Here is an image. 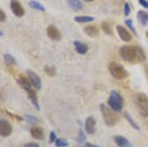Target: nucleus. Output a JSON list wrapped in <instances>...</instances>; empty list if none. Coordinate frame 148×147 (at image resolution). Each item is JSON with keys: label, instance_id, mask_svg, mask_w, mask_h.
<instances>
[{"label": "nucleus", "instance_id": "16", "mask_svg": "<svg viewBox=\"0 0 148 147\" xmlns=\"http://www.w3.org/2000/svg\"><path fill=\"white\" fill-rule=\"evenodd\" d=\"M68 4L69 7L73 11H76V12H79V11H82L83 9V5L80 0H69Z\"/></svg>", "mask_w": 148, "mask_h": 147}, {"label": "nucleus", "instance_id": "20", "mask_svg": "<svg viewBox=\"0 0 148 147\" xmlns=\"http://www.w3.org/2000/svg\"><path fill=\"white\" fill-rule=\"evenodd\" d=\"M94 21L93 16H77L75 18V21L79 23H91V21Z\"/></svg>", "mask_w": 148, "mask_h": 147}, {"label": "nucleus", "instance_id": "30", "mask_svg": "<svg viewBox=\"0 0 148 147\" xmlns=\"http://www.w3.org/2000/svg\"><path fill=\"white\" fill-rule=\"evenodd\" d=\"M24 119H25L26 121L30 122V123H35V122H37V118L34 117V116L32 115H29V114H25L23 116Z\"/></svg>", "mask_w": 148, "mask_h": 147}, {"label": "nucleus", "instance_id": "41", "mask_svg": "<svg viewBox=\"0 0 148 147\" xmlns=\"http://www.w3.org/2000/svg\"></svg>", "mask_w": 148, "mask_h": 147}, {"label": "nucleus", "instance_id": "23", "mask_svg": "<svg viewBox=\"0 0 148 147\" xmlns=\"http://www.w3.org/2000/svg\"><path fill=\"white\" fill-rule=\"evenodd\" d=\"M28 5L32 8V9L40 11V12H45V11H46V8H45L40 2L36 1V0H31V1L28 3Z\"/></svg>", "mask_w": 148, "mask_h": 147}, {"label": "nucleus", "instance_id": "36", "mask_svg": "<svg viewBox=\"0 0 148 147\" xmlns=\"http://www.w3.org/2000/svg\"><path fill=\"white\" fill-rule=\"evenodd\" d=\"M84 147H94V145H92L91 143H85Z\"/></svg>", "mask_w": 148, "mask_h": 147}, {"label": "nucleus", "instance_id": "8", "mask_svg": "<svg viewBox=\"0 0 148 147\" xmlns=\"http://www.w3.org/2000/svg\"><path fill=\"white\" fill-rule=\"evenodd\" d=\"M26 74H27V77H28V79L30 80L31 85H33V86L35 87L36 90H40L41 87H42V80L40 79V77H39L35 72H33L31 70H27Z\"/></svg>", "mask_w": 148, "mask_h": 147}, {"label": "nucleus", "instance_id": "37", "mask_svg": "<svg viewBox=\"0 0 148 147\" xmlns=\"http://www.w3.org/2000/svg\"><path fill=\"white\" fill-rule=\"evenodd\" d=\"M2 36H3V32H2L1 30H0V37H2Z\"/></svg>", "mask_w": 148, "mask_h": 147}, {"label": "nucleus", "instance_id": "15", "mask_svg": "<svg viewBox=\"0 0 148 147\" xmlns=\"http://www.w3.org/2000/svg\"><path fill=\"white\" fill-rule=\"evenodd\" d=\"M30 134H31L32 137L36 138V139H43L44 138V130L41 127H32L30 129Z\"/></svg>", "mask_w": 148, "mask_h": 147}, {"label": "nucleus", "instance_id": "19", "mask_svg": "<svg viewBox=\"0 0 148 147\" xmlns=\"http://www.w3.org/2000/svg\"><path fill=\"white\" fill-rule=\"evenodd\" d=\"M135 51H136V61H144L146 59V55L144 53V51L140 48V46H135Z\"/></svg>", "mask_w": 148, "mask_h": 147}, {"label": "nucleus", "instance_id": "39", "mask_svg": "<svg viewBox=\"0 0 148 147\" xmlns=\"http://www.w3.org/2000/svg\"><path fill=\"white\" fill-rule=\"evenodd\" d=\"M94 147H99V146H98V145H94Z\"/></svg>", "mask_w": 148, "mask_h": 147}, {"label": "nucleus", "instance_id": "38", "mask_svg": "<svg viewBox=\"0 0 148 147\" xmlns=\"http://www.w3.org/2000/svg\"><path fill=\"white\" fill-rule=\"evenodd\" d=\"M84 1H86V2H92V1H94V0H84Z\"/></svg>", "mask_w": 148, "mask_h": 147}, {"label": "nucleus", "instance_id": "10", "mask_svg": "<svg viewBox=\"0 0 148 147\" xmlns=\"http://www.w3.org/2000/svg\"><path fill=\"white\" fill-rule=\"evenodd\" d=\"M116 30H117V33H118L120 39L124 42H130L132 40V34L128 31V30L125 28L124 26L122 25H117L116 27Z\"/></svg>", "mask_w": 148, "mask_h": 147}, {"label": "nucleus", "instance_id": "14", "mask_svg": "<svg viewBox=\"0 0 148 147\" xmlns=\"http://www.w3.org/2000/svg\"><path fill=\"white\" fill-rule=\"evenodd\" d=\"M114 141H115L116 145L118 147H132L130 141L126 137H122V135H116V137H114Z\"/></svg>", "mask_w": 148, "mask_h": 147}, {"label": "nucleus", "instance_id": "22", "mask_svg": "<svg viewBox=\"0 0 148 147\" xmlns=\"http://www.w3.org/2000/svg\"><path fill=\"white\" fill-rule=\"evenodd\" d=\"M4 61H5V63L7 64V66H9V67H12V66L16 65V58L10 53L4 54Z\"/></svg>", "mask_w": 148, "mask_h": 147}, {"label": "nucleus", "instance_id": "18", "mask_svg": "<svg viewBox=\"0 0 148 147\" xmlns=\"http://www.w3.org/2000/svg\"><path fill=\"white\" fill-rule=\"evenodd\" d=\"M84 32L89 37H97L99 35V29L95 25H88L84 28Z\"/></svg>", "mask_w": 148, "mask_h": 147}, {"label": "nucleus", "instance_id": "3", "mask_svg": "<svg viewBox=\"0 0 148 147\" xmlns=\"http://www.w3.org/2000/svg\"><path fill=\"white\" fill-rule=\"evenodd\" d=\"M108 71L111 76L117 79H124L129 76L126 69L116 62H111L108 65Z\"/></svg>", "mask_w": 148, "mask_h": 147}, {"label": "nucleus", "instance_id": "13", "mask_svg": "<svg viewBox=\"0 0 148 147\" xmlns=\"http://www.w3.org/2000/svg\"><path fill=\"white\" fill-rule=\"evenodd\" d=\"M74 46H75V49H76L77 52L79 54H85L86 52L88 51V46L86 45V44L82 43V42L75 41Z\"/></svg>", "mask_w": 148, "mask_h": 147}, {"label": "nucleus", "instance_id": "32", "mask_svg": "<svg viewBox=\"0 0 148 147\" xmlns=\"http://www.w3.org/2000/svg\"><path fill=\"white\" fill-rule=\"evenodd\" d=\"M131 13V8L129 3H125L124 5V15L125 16H129Z\"/></svg>", "mask_w": 148, "mask_h": 147}, {"label": "nucleus", "instance_id": "5", "mask_svg": "<svg viewBox=\"0 0 148 147\" xmlns=\"http://www.w3.org/2000/svg\"><path fill=\"white\" fill-rule=\"evenodd\" d=\"M120 56L123 58V60L127 61V62L134 63L136 61V51L135 48L131 46H121L119 51Z\"/></svg>", "mask_w": 148, "mask_h": 147}, {"label": "nucleus", "instance_id": "35", "mask_svg": "<svg viewBox=\"0 0 148 147\" xmlns=\"http://www.w3.org/2000/svg\"><path fill=\"white\" fill-rule=\"evenodd\" d=\"M23 147H40V146H39V144H37V143L28 142V143H25V144H24Z\"/></svg>", "mask_w": 148, "mask_h": 147}, {"label": "nucleus", "instance_id": "31", "mask_svg": "<svg viewBox=\"0 0 148 147\" xmlns=\"http://www.w3.org/2000/svg\"><path fill=\"white\" fill-rule=\"evenodd\" d=\"M57 138H56V135H55V133L54 132H51L49 133V143H53L55 142V140H56Z\"/></svg>", "mask_w": 148, "mask_h": 147}, {"label": "nucleus", "instance_id": "7", "mask_svg": "<svg viewBox=\"0 0 148 147\" xmlns=\"http://www.w3.org/2000/svg\"><path fill=\"white\" fill-rule=\"evenodd\" d=\"M13 133L12 125L10 124L9 121L1 119L0 120V135L3 137H8Z\"/></svg>", "mask_w": 148, "mask_h": 147}, {"label": "nucleus", "instance_id": "25", "mask_svg": "<svg viewBox=\"0 0 148 147\" xmlns=\"http://www.w3.org/2000/svg\"><path fill=\"white\" fill-rule=\"evenodd\" d=\"M124 116H125V118H126L127 120H128V122H129V123H130L131 125H132L134 129H136V130H139L138 125L136 124L135 121H134V119H133L132 117H131V115L129 114V113H128V112H124Z\"/></svg>", "mask_w": 148, "mask_h": 147}, {"label": "nucleus", "instance_id": "29", "mask_svg": "<svg viewBox=\"0 0 148 147\" xmlns=\"http://www.w3.org/2000/svg\"><path fill=\"white\" fill-rule=\"evenodd\" d=\"M125 24H126V25L129 27L130 30L134 33V34H136V31L135 27H134V25H133V21H131V19H127V21H125Z\"/></svg>", "mask_w": 148, "mask_h": 147}, {"label": "nucleus", "instance_id": "17", "mask_svg": "<svg viewBox=\"0 0 148 147\" xmlns=\"http://www.w3.org/2000/svg\"><path fill=\"white\" fill-rule=\"evenodd\" d=\"M27 96H28V98L30 101L32 102V104L34 105V107L37 109L38 110H40V106H39V101H38V97H37V94L33 89L29 90L28 92H27Z\"/></svg>", "mask_w": 148, "mask_h": 147}, {"label": "nucleus", "instance_id": "9", "mask_svg": "<svg viewBox=\"0 0 148 147\" xmlns=\"http://www.w3.org/2000/svg\"><path fill=\"white\" fill-rule=\"evenodd\" d=\"M47 36H49V38L51 39L52 41H60L61 40V33H60V31L57 29L56 26L52 25V24L47 26Z\"/></svg>", "mask_w": 148, "mask_h": 147}, {"label": "nucleus", "instance_id": "12", "mask_svg": "<svg viewBox=\"0 0 148 147\" xmlns=\"http://www.w3.org/2000/svg\"><path fill=\"white\" fill-rule=\"evenodd\" d=\"M18 83L22 89H24L25 91H27V92H28L29 90H31V83H30V80L28 77H26L24 76H19V77L18 79Z\"/></svg>", "mask_w": 148, "mask_h": 147}, {"label": "nucleus", "instance_id": "33", "mask_svg": "<svg viewBox=\"0 0 148 147\" xmlns=\"http://www.w3.org/2000/svg\"><path fill=\"white\" fill-rule=\"evenodd\" d=\"M5 21H6V15L3 12V10L0 8V23H3Z\"/></svg>", "mask_w": 148, "mask_h": 147}, {"label": "nucleus", "instance_id": "2", "mask_svg": "<svg viewBox=\"0 0 148 147\" xmlns=\"http://www.w3.org/2000/svg\"><path fill=\"white\" fill-rule=\"evenodd\" d=\"M108 104L114 112H121L123 110V98L117 91H111Z\"/></svg>", "mask_w": 148, "mask_h": 147}, {"label": "nucleus", "instance_id": "11", "mask_svg": "<svg viewBox=\"0 0 148 147\" xmlns=\"http://www.w3.org/2000/svg\"><path fill=\"white\" fill-rule=\"evenodd\" d=\"M85 132L88 135H93L95 131H96V121H95L94 117L89 116L85 121Z\"/></svg>", "mask_w": 148, "mask_h": 147}, {"label": "nucleus", "instance_id": "6", "mask_svg": "<svg viewBox=\"0 0 148 147\" xmlns=\"http://www.w3.org/2000/svg\"><path fill=\"white\" fill-rule=\"evenodd\" d=\"M10 8L13 14L18 18H21L25 14V10L22 7V5L19 3L18 0H11L10 2Z\"/></svg>", "mask_w": 148, "mask_h": 147}, {"label": "nucleus", "instance_id": "21", "mask_svg": "<svg viewBox=\"0 0 148 147\" xmlns=\"http://www.w3.org/2000/svg\"><path fill=\"white\" fill-rule=\"evenodd\" d=\"M138 19L141 24L146 25V24L148 23V13L144 12V11H138Z\"/></svg>", "mask_w": 148, "mask_h": 147}, {"label": "nucleus", "instance_id": "40", "mask_svg": "<svg viewBox=\"0 0 148 147\" xmlns=\"http://www.w3.org/2000/svg\"><path fill=\"white\" fill-rule=\"evenodd\" d=\"M146 35H147V37H148V31H147V33H146Z\"/></svg>", "mask_w": 148, "mask_h": 147}, {"label": "nucleus", "instance_id": "24", "mask_svg": "<svg viewBox=\"0 0 148 147\" xmlns=\"http://www.w3.org/2000/svg\"><path fill=\"white\" fill-rule=\"evenodd\" d=\"M102 30L104 31L107 35H112V29H111V27L110 25V23H107V21H104V23H102Z\"/></svg>", "mask_w": 148, "mask_h": 147}, {"label": "nucleus", "instance_id": "27", "mask_svg": "<svg viewBox=\"0 0 148 147\" xmlns=\"http://www.w3.org/2000/svg\"><path fill=\"white\" fill-rule=\"evenodd\" d=\"M54 143L56 147H67L69 145L68 141H67L65 138H57Z\"/></svg>", "mask_w": 148, "mask_h": 147}, {"label": "nucleus", "instance_id": "28", "mask_svg": "<svg viewBox=\"0 0 148 147\" xmlns=\"http://www.w3.org/2000/svg\"><path fill=\"white\" fill-rule=\"evenodd\" d=\"M86 139V137H85V135H84V133H83V131L82 129L79 131V137H77V142H79V143H82V142H84Z\"/></svg>", "mask_w": 148, "mask_h": 147}, {"label": "nucleus", "instance_id": "26", "mask_svg": "<svg viewBox=\"0 0 148 147\" xmlns=\"http://www.w3.org/2000/svg\"><path fill=\"white\" fill-rule=\"evenodd\" d=\"M45 72H46L47 76L53 77L56 74V69H55L54 66H46L45 67Z\"/></svg>", "mask_w": 148, "mask_h": 147}, {"label": "nucleus", "instance_id": "1", "mask_svg": "<svg viewBox=\"0 0 148 147\" xmlns=\"http://www.w3.org/2000/svg\"><path fill=\"white\" fill-rule=\"evenodd\" d=\"M100 109H101L103 118H104L106 125L111 127V126H114V125L118 122L119 120L118 115H117L110 107H107V106H105L104 104H101Z\"/></svg>", "mask_w": 148, "mask_h": 147}, {"label": "nucleus", "instance_id": "4", "mask_svg": "<svg viewBox=\"0 0 148 147\" xmlns=\"http://www.w3.org/2000/svg\"><path fill=\"white\" fill-rule=\"evenodd\" d=\"M135 101L139 113L144 117H148V97L143 93H138L136 95Z\"/></svg>", "mask_w": 148, "mask_h": 147}, {"label": "nucleus", "instance_id": "34", "mask_svg": "<svg viewBox=\"0 0 148 147\" xmlns=\"http://www.w3.org/2000/svg\"><path fill=\"white\" fill-rule=\"evenodd\" d=\"M139 4L141 5L144 9H148V1L147 0H138Z\"/></svg>", "mask_w": 148, "mask_h": 147}]
</instances>
